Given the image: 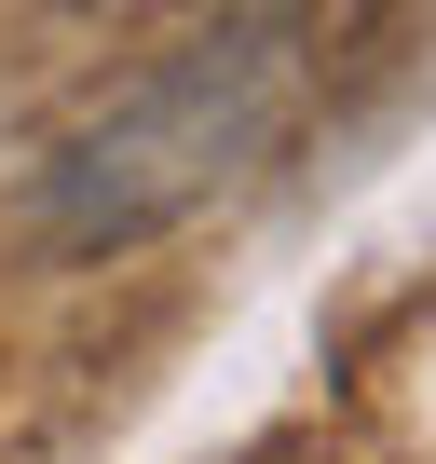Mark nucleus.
<instances>
[{"mask_svg":"<svg viewBox=\"0 0 436 464\" xmlns=\"http://www.w3.org/2000/svg\"><path fill=\"white\" fill-rule=\"evenodd\" d=\"M300 96H314V42H300L287 14L191 28V42H177V55H150L96 123H69V137H55V164H42V191H28L42 246L96 260V246H137V232H164V218L218 205L246 164H273V150H287Z\"/></svg>","mask_w":436,"mask_h":464,"instance_id":"obj_1","label":"nucleus"}]
</instances>
